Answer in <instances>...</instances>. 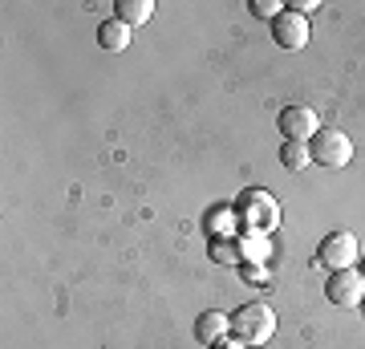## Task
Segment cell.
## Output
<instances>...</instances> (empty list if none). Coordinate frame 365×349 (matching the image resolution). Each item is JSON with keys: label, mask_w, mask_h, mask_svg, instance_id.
<instances>
[{"label": "cell", "mask_w": 365, "mask_h": 349, "mask_svg": "<svg viewBox=\"0 0 365 349\" xmlns=\"http://www.w3.org/2000/svg\"><path fill=\"white\" fill-rule=\"evenodd\" d=\"M232 333L235 341H244V345H264L268 337L276 333V313L260 300H252V305H240L232 313Z\"/></svg>", "instance_id": "cell-1"}, {"label": "cell", "mask_w": 365, "mask_h": 349, "mask_svg": "<svg viewBox=\"0 0 365 349\" xmlns=\"http://www.w3.org/2000/svg\"><path fill=\"white\" fill-rule=\"evenodd\" d=\"M309 151H313V163H321V167H329V171L349 167V158H353L349 134L337 130V126H321L317 130V138L309 143Z\"/></svg>", "instance_id": "cell-2"}, {"label": "cell", "mask_w": 365, "mask_h": 349, "mask_svg": "<svg viewBox=\"0 0 365 349\" xmlns=\"http://www.w3.org/2000/svg\"><path fill=\"white\" fill-rule=\"evenodd\" d=\"M361 256V248H357V236L353 232H329L317 248V264L329 272H341V268H353Z\"/></svg>", "instance_id": "cell-3"}, {"label": "cell", "mask_w": 365, "mask_h": 349, "mask_svg": "<svg viewBox=\"0 0 365 349\" xmlns=\"http://www.w3.org/2000/svg\"><path fill=\"white\" fill-rule=\"evenodd\" d=\"M276 126L284 134V143H313L317 130H321V118H317L313 106H284Z\"/></svg>", "instance_id": "cell-4"}, {"label": "cell", "mask_w": 365, "mask_h": 349, "mask_svg": "<svg viewBox=\"0 0 365 349\" xmlns=\"http://www.w3.org/2000/svg\"><path fill=\"white\" fill-rule=\"evenodd\" d=\"M325 297L337 305V309H357L365 300V276L357 268H341V272H329V285H325Z\"/></svg>", "instance_id": "cell-5"}, {"label": "cell", "mask_w": 365, "mask_h": 349, "mask_svg": "<svg viewBox=\"0 0 365 349\" xmlns=\"http://www.w3.org/2000/svg\"><path fill=\"white\" fill-rule=\"evenodd\" d=\"M272 37L280 49H304L309 45V21L300 13H292V9H284V13L272 21Z\"/></svg>", "instance_id": "cell-6"}, {"label": "cell", "mask_w": 365, "mask_h": 349, "mask_svg": "<svg viewBox=\"0 0 365 349\" xmlns=\"http://www.w3.org/2000/svg\"><path fill=\"white\" fill-rule=\"evenodd\" d=\"M240 207H256V211L248 216L256 232H264V228L272 232L276 223H280V207H276V199H272V195H264V191H248L244 199H240Z\"/></svg>", "instance_id": "cell-7"}, {"label": "cell", "mask_w": 365, "mask_h": 349, "mask_svg": "<svg viewBox=\"0 0 365 349\" xmlns=\"http://www.w3.org/2000/svg\"><path fill=\"white\" fill-rule=\"evenodd\" d=\"M130 33H134V29L126 25V21L110 16V21L98 25V45H102L106 53H126V49H130Z\"/></svg>", "instance_id": "cell-8"}, {"label": "cell", "mask_w": 365, "mask_h": 349, "mask_svg": "<svg viewBox=\"0 0 365 349\" xmlns=\"http://www.w3.org/2000/svg\"><path fill=\"white\" fill-rule=\"evenodd\" d=\"M227 333H232V317H227V313H203L195 321V337L203 345H220Z\"/></svg>", "instance_id": "cell-9"}, {"label": "cell", "mask_w": 365, "mask_h": 349, "mask_svg": "<svg viewBox=\"0 0 365 349\" xmlns=\"http://www.w3.org/2000/svg\"><path fill=\"white\" fill-rule=\"evenodd\" d=\"M118 21H126V25H146L150 16H155V0H118Z\"/></svg>", "instance_id": "cell-10"}, {"label": "cell", "mask_w": 365, "mask_h": 349, "mask_svg": "<svg viewBox=\"0 0 365 349\" xmlns=\"http://www.w3.org/2000/svg\"><path fill=\"white\" fill-rule=\"evenodd\" d=\"M280 163H284L288 171H304L313 163V151H309V143H284L280 146Z\"/></svg>", "instance_id": "cell-11"}, {"label": "cell", "mask_w": 365, "mask_h": 349, "mask_svg": "<svg viewBox=\"0 0 365 349\" xmlns=\"http://www.w3.org/2000/svg\"><path fill=\"white\" fill-rule=\"evenodd\" d=\"M252 13H256V16H264V21H276V16L284 13V9H280L276 0H252Z\"/></svg>", "instance_id": "cell-12"}, {"label": "cell", "mask_w": 365, "mask_h": 349, "mask_svg": "<svg viewBox=\"0 0 365 349\" xmlns=\"http://www.w3.org/2000/svg\"><path fill=\"white\" fill-rule=\"evenodd\" d=\"M244 276H248V280H268V272L256 268V264H248V268H244Z\"/></svg>", "instance_id": "cell-13"}]
</instances>
